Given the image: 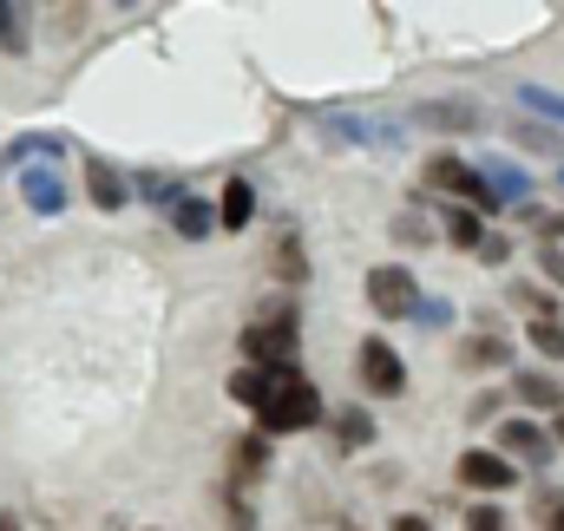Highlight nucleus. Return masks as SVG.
<instances>
[{
    "label": "nucleus",
    "mask_w": 564,
    "mask_h": 531,
    "mask_svg": "<svg viewBox=\"0 0 564 531\" xmlns=\"http://www.w3.org/2000/svg\"><path fill=\"white\" fill-rule=\"evenodd\" d=\"M525 342H532L539 361H564V322L558 315H532L525 322Z\"/></svg>",
    "instance_id": "obj_15"
},
{
    "label": "nucleus",
    "mask_w": 564,
    "mask_h": 531,
    "mask_svg": "<svg viewBox=\"0 0 564 531\" xmlns=\"http://www.w3.org/2000/svg\"><path fill=\"white\" fill-rule=\"evenodd\" d=\"M86 191H93V204H99V210H119V204L132 197V191H126V177H119L112 164H93V171H86Z\"/></svg>",
    "instance_id": "obj_18"
},
{
    "label": "nucleus",
    "mask_w": 564,
    "mask_h": 531,
    "mask_svg": "<svg viewBox=\"0 0 564 531\" xmlns=\"http://www.w3.org/2000/svg\"><path fill=\"white\" fill-rule=\"evenodd\" d=\"M368 302H375V315H388V322L421 315V282H414L401 263H381L375 275H368Z\"/></svg>",
    "instance_id": "obj_6"
},
{
    "label": "nucleus",
    "mask_w": 564,
    "mask_h": 531,
    "mask_svg": "<svg viewBox=\"0 0 564 531\" xmlns=\"http://www.w3.org/2000/svg\"><path fill=\"white\" fill-rule=\"evenodd\" d=\"M270 269H276L282 282H302V275H308V257H302L295 230H282V237H276V250H270Z\"/></svg>",
    "instance_id": "obj_20"
},
{
    "label": "nucleus",
    "mask_w": 564,
    "mask_h": 531,
    "mask_svg": "<svg viewBox=\"0 0 564 531\" xmlns=\"http://www.w3.org/2000/svg\"><path fill=\"white\" fill-rule=\"evenodd\" d=\"M525 106H539V112L564 119V99H558V93H539V86H525Z\"/></svg>",
    "instance_id": "obj_27"
},
{
    "label": "nucleus",
    "mask_w": 564,
    "mask_h": 531,
    "mask_svg": "<svg viewBox=\"0 0 564 531\" xmlns=\"http://www.w3.org/2000/svg\"><path fill=\"white\" fill-rule=\"evenodd\" d=\"M453 479H459L466 492H479V499H499V492L519 486V459H506L499 446H473V453H459Z\"/></svg>",
    "instance_id": "obj_3"
},
{
    "label": "nucleus",
    "mask_w": 564,
    "mask_h": 531,
    "mask_svg": "<svg viewBox=\"0 0 564 531\" xmlns=\"http://www.w3.org/2000/svg\"><path fill=\"white\" fill-rule=\"evenodd\" d=\"M499 453L519 459V466H532V473H545V466L558 459L552 420H506V426H499Z\"/></svg>",
    "instance_id": "obj_5"
},
{
    "label": "nucleus",
    "mask_w": 564,
    "mask_h": 531,
    "mask_svg": "<svg viewBox=\"0 0 564 531\" xmlns=\"http://www.w3.org/2000/svg\"><path fill=\"white\" fill-rule=\"evenodd\" d=\"M243 361L250 368H295V322L276 315V322L243 328Z\"/></svg>",
    "instance_id": "obj_7"
},
{
    "label": "nucleus",
    "mask_w": 564,
    "mask_h": 531,
    "mask_svg": "<svg viewBox=\"0 0 564 531\" xmlns=\"http://www.w3.org/2000/svg\"><path fill=\"white\" fill-rule=\"evenodd\" d=\"M250 217H257V191H250V177H230L217 197V230H250Z\"/></svg>",
    "instance_id": "obj_9"
},
{
    "label": "nucleus",
    "mask_w": 564,
    "mask_h": 531,
    "mask_svg": "<svg viewBox=\"0 0 564 531\" xmlns=\"http://www.w3.org/2000/svg\"><path fill=\"white\" fill-rule=\"evenodd\" d=\"M86 13H93V0H53V33L73 40V33L86 26Z\"/></svg>",
    "instance_id": "obj_23"
},
{
    "label": "nucleus",
    "mask_w": 564,
    "mask_h": 531,
    "mask_svg": "<svg viewBox=\"0 0 564 531\" xmlns=\"http://www.w3.org/2000/svg\"><path fill=\"white\" fill-rule=\"evenodd\" d=\"M355 375H361V388H368V394H381V400L408 394V361H401L381 335H368V342L355 348Z\"/></svg>",
    "instance_id": "obj_4"
},
{
    "label": "nucleus",
    "mask_w": 564,
    "mask_h": 531,
    "mask_svg": "<svg viewBox=\"0 0 564 531\" xmlns=\"http://www.w3.org/2000/svg\"><path fill=\"white\" fill-rule=\"evenodd\" d=\"M0 53H26V0H0Z\"/></svg>",
    "instance_id": "obj_21"
},
{
    "label": "nucleus",
    "mask_w": 564,
    "mask_h": 531,
    "mask_svg": "<svg viewBox=\"0 0 564 531\" xmlns=\"http://www.w3.org/2000/svg\"><path fill=\"white\" fill-rule=\"evenodd\" d=\"M519 132V144H532V151H564V138H552L545 126H512Z\"/></svg>",
    "instance_id": "obj_25"
},
{
    "label": "nucleus",
    "mask_w": 564,
    "mask_h": 531,
    "mask_svg": "<svg viewBox=\"0 0 564 531\" xmlns=\"http://www.w3.org/2000/svg\"><path fill=\"white\" fill-rule=\"evenodd\" d=\"M539 263L552 269V282H564V250L558 243H539Z\"/></svg>",
    "instance_id": "obj_28"
},
{
    "label": "nucleus",
    "mask_w": 564,
    "mask_h": 531,
    "mask_svg": "<svg viewBox=\"0 0 564 531\" xmlns=\"http://www.w3.org/2000/svg\"><path fill=\"white\" fill-rule=\"evenodd\" d=\"M263 466H270V433H250V440L230 446V486H250Z\"/></svg>",
    "instance_id": "obj_11"
},
{
    "label": "nucleus",
    "mask_w": 564,
    "mask_h": 531,
    "mask_svg": "<svg viewBox=\"0 0 564 531\" xmlns=\"http://www.w3.org/2000/svg\"><path fill=\"white\" fill-rule=\"evenodd\" d=\"M20 191H26V204H33L40 217H59V210H66V184H59L46 164H33V171L20 177Z\"/></svg>",
    "instance_id": "obj_10"
},
{
    "label": "nucleus",
    "mask_w": 564,
    "mask_h": 531,
    "mask_svg": "<svg viewBox=\"0 0 564 531\" xmlns=\"http://www.w3.org/2000/svg\"><path fill=\"white\" fill-rule=\"evenodd\" d=\"M394 237H401V243H421V237H426L421 217H401V224H394Z\"/></svg>",
    "instance_id": "obj_29"
},
{
    "label": "nucleus",
    "mask_w": 564,
    "mask_h": 531,
    "mask_svg": "<svg viewBox=\"0 0 564 531\" xmlns=\"http://www.w3.org/2000/svg\"><path fill=\"white\" fill-rule=\"evenodd\" d=\"M512 302H519V308H532V315H558V308H552V295H545V289H532V282H519V289H512Z\"/></svg>",
    "instance_id": "obj_24"
},
{
    "label": "nucleus",
    "mask_w": 564,
    "mask_h": 531,
    "mask_svg": "<svg viewBox=\"0 0 564 531\" xmlns=\"http://www.w3.org/2000/svg\"><path fill=\"white\" fill-rule=\"evenodd\" d=\"M426 184L440 191V197H453V204H473V210H499V191H492V177L486 171H473L466 158H453V151H440V158H426Z\"/></svg>",
    "instance_id": "obj_2"
},
{
    "label": "nucleus",
    "mask_w": 564,
    "mask_h": 531,
    "mask_svg": "<svg viewBox=\"0 0 564 531\" xmlns=\"http://www.w3.org/2000/svg\"><path fill=\"white\" fill-rule=\"evenodd\" d=\"M466 531H512V519L499 512V499H473L466 506Z\"/></svg>",
    "instance_id": "obj_22"
},
{
    "label": "nucleus",
    "mask_w": 564,
    "mask_h": 531,
    "mask_svg": "<svg viewBox=\"0 0 564 531\" xmlns=\"http://www.w3.org/2000/svg\"><path fill=\"white\" fill-rule=\"evenodd\" d=\"M552 440H558V453H564V407L552 413Z\"/></svg>",
    "instance_id": "obj_31"
},
{
    "label": "nucleus",
    "mask_w": 564,
    "mask_h": 531,
    "mask_svg": "<svg viewBox=\"0 0 564 531\" xmlns=\"http://www.w3.org/2000/svg\"><path fill=\"white\" fill-rule=\"evenodd\" d=\"M0 531H20V519H13V512H0Z\"/></svg>",
    "instance_id": "obj_32"
},
{
    "label": "nucleus",
    "mask_w": 564,
    "mask_h": 531,
    "mask_svg": "<svg viewBox=\"0 0 564 531\" xmlns=\"http://www.w3.org/2000/svg\"><path fill=\"white\" fill-rule=\"evenodd\" d=\"M459 361H466V368H506V361H512V342H506V335H466V342H459Z\"/></svg>",
    "instance_id": "obj_14"
},
{
    "label": "nucleus",
    "mask_w": 564,
    "mask_h": 531,
    "mask_svg": "<svg viewBox=\"0 0 564 531\" xmlns=\"http://www.w3.org/2000/svg\"><path fill=\"white\" fill-rule=\"evenodd\" d=\"M335 440H341L348 453H361V446L375 440V413H368V407H341V413H335Z\"/></svg>",
    "instance_id": "obj_19"
},
{
    "label": "nucleus",
    "mask_w": 564,
    "mask_h": 531,
    "mask_svg": "<svg viewBox=\"0 0 564 531\" xmlns=\"http://www.w3.org/2000/svg\"><path fill=\"white\" fill-rule=\"evenodd\" d=\"M171 230L197 243V237H210V230H217V210H210V204H197V197H177V204H171Z\"/></svg>",
    "instance_id": "obj_13"
},
{
    "label": "nucleus",
    "mask_w": 564,
    "mask_h": 531,
    "mask_svg": "<svg viewBox=\"0 0 564 531\" xmlns=\"http://www.w3.org/2000/svg\"><path fill=\"white\" fill-rule=\"evenodd\" d=\"M473 257H479V263H506V257H512V243H506L499 230H486V243H479Z\"/></svg>",
    "instance_id": "obj_26"
},
{
    "label": "nucleus",
    "mask_w": 564,
    "mask_h": 531,
    "mask_svg": "<svg viewBox=\"0 0 564 531\" xmlns=\"http://www.w3.org/2000/svg\"><path fill=\"white\" fill-rule=\"evenodd\" d=\"M421 126H433V132H473L479 112L459 106V99H440V106H421Z\"/></svg>",
    "instance_id": "obj_16"
},
{
    "label": "nucleus",
    "mask_w": 564,
    "mask_h": 531,
    "mask_svg": "<svg viewBox=\"0 0 564 531\" xmlns=\"http://www.w3.org/2000/svg\"><path fill=\"white\" fill-rule=\"evenodd\" d=\"M512 400L552 420V413H558V407H564V381H552L545 368H525V375H512Z\"/></svg>",
    "instance_id": "obj_8"
},
{
    "label": "nucleus",
    "mask_w": 564,
    "mask_h": 531,
    "mask_svg": "<svg viewBox=\"0 0 564 531\" xmlns=\"http://www.w3.org/2000/svg\"><path fill=\"white\" fill-rule=\"evenodd\" d=\"M446 243H453V250H479V243H486V210L453 204V210H446Z\"/></svg>",
    "instance_id": "obj_12"
},
{
    "label": "nucleus",
    "mask_w": 564,
    "mask_h": 531,
    "mask_svg": "<svg viewBox=\"0 0 564 531\" xmlns=\"http://www.w3.org/2000/svg\"><path fill=\"white\" fill-rule=\"evenodd\" d=\"M388 531H433V519H421V512H401Z\"/></svg>",
    "instance_id": "obj_30"
},
{
    "label": "nucleus",
    "mask_w": 564,
    "mask_h": 531,
    "mask_svg": "<svg viewBox=\"0 0 564 531\" xmlns=\"http://www.w3.org/2000/svg\"><path fill=\"white\" fill-rule=\"evenodd\" d=\"M532 525L539 531H564V486H552V479L532 486Z\"/></svg>",
    "instance_id": "obj_17"
},
{
    "label": "nucleus",
    "mask_w": 564,
    "mask_h": 531,
    "mask_svg": "<svg viewBox=\"0 0 564 531\" xmlns=\"http://www.w3.org/2000/svg\"><path fill=\"white\" fill-rule=\"evenodd\" d=\"M322 413H328V407H322V394H315V381H308L302 368H276V388H270V400L257 407V426L276 440V433H308Z\"/></svg>",
    "instance_id": "obj_1"
}]
</instances>
